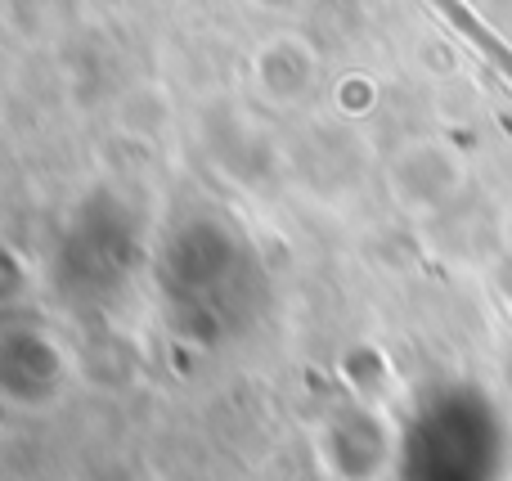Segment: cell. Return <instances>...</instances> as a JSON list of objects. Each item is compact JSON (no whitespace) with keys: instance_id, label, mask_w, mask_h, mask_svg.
I'll return each mask as SVG.
<instances>
[{"instance_id":"1","label":"cell","mask_w":512,"mask_h":481,"mask_svg":"<svg viewBox=\"0 0 512 481\" xmlns=\"http://www.w3.org/2000/svg\"><path fill=\"white\" fill-rule=\"evenodd\" d=\"M445 18H454V27H459V32L468 36V41H477V45H481V54H486V59L495 63V68L512 81V45L499 41V36L490 32V27L481 23L477 14H468V9H454V5H450V9H445Z\"/></svg>"}]
</instances>
